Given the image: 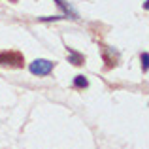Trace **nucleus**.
<instances>
[{
    "mask_svg": "<svg viewBox=\"0 0 149 149\" xmlns=\"http://www.w3.org/2000/svg\"><path fill=\"white\" fill-rule=\"evenodd\" d=\"M61 19H66L64 15H49V17H40L42 23H49V21H61Z\"/></svg>",
    "mask_w": 149,
    "mask_h": 149,
    "instance_id": "0eeeda50",
    "label": "nucleus"
},
{
    "mask_svg": "<svg viewBox=\"0 0 149 149\" xmlns=\"http://www.w3.org/2000/svg\"><path fill=\"white\" fill-rule=\"evenodd\" d=\"M0 66H23V55L17 51H2L0 53Z\"/></svg>",
    "mask_w": 149,
    "mask_h": 149,
    "instance_id": "f03ea898",
    "label": "nucleus"
},
{
    "mask_svg": "<svg viewBox=\"0 0 149 149\" xmlns=\"http://www.w3.org/2000/svg\"><path fill=\"white\" fill-rule=\"evenodd\" d=\"M53 68H55V62L47 61V58H36V61H32L30 66H29L30 74H32V76H40V77L49 76V74L53 72Z\"/></svg>",
    "mask_w": 149,
    "mask_h": 149,
    "instance_id": "f257e3e1",
    "label": "nucleus"
},
{
    "mask_svg": "<svg viewBox=\"0 0 149 149\" xmlns=\"http://www.w3.org/2000/svg\"><path fill=\"white\" fill-rule=\"evenodd\" d=\"M53 2H55V4H57V6L62 10V15H64L66 19H77V11L74 10V8L70 6V4H66L64 0H53Z\"/></svg>",
    "mask_w": 149,
    "mask_h": 149,
    "instance_id": "7ed1b4c3",
    "label": "nucleus"
},
{
    "mask_svg": "<svg viewBox=\"0 0 149 149\" xmlns=\"http://www.w3.org/2000/svg\"><path fill=\"white\" fill-rule=\"evenodd\" d=\"M74 85L79 87V89H87L89 87V79L85 76H76V77H74Z\"/></svg>",
    "mask_w": 149,
    "mask_h": 149,
    "instance_id": "39448f33",
    "label": "nucleus"
},
{
    "mask_svg": "<svg viewBox=\"0 0 149 149\" xmlns=\"http://www.w3.org/2000/svg\"><path fill=\"white\" fill-rule=\"evenodd\" d=\"M68 49V57H70V62H72V64H76V66H81L85 62V57L81 53H77L76 49H72V47H66Z\"/></svg>",
    "mask_w": 149,
    "mask_h": 149,
    "instance_id": "20e7f679",
    "label": "nucleus"
},
{
    "mask_svg": "<svg viewBox=\"0 0 149 149\" xmlns=\"http://www.w3.org/2000/svg\"><path fill=\"white\" fill-rule=\"evenodd\" d=\"M140 58H142V68H143V72H147V66H149V53H147V51H143Z\"/></svg>",
    "mask_w": 149,
    "mask_h": 149,
    "instance_id": "423d86ee",
    "label": "nucleus"
}]
</instances>
